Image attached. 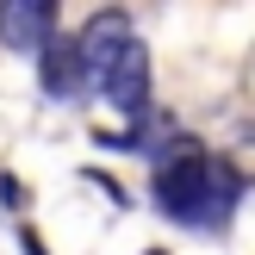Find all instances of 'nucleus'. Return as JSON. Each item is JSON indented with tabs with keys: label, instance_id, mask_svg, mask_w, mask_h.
I'll return each mask as SVG.
<instances>
[{
	"label": "nucleus",
	"instance_id": "423d86ee",
	"mask_svg": "<svg viewBox=\"0 0 255 255\" xmlns=\"http://www.w3.org/2000/svg\"><path fill=\"white\" fill-rule=\"evenodd\" d=\"M0 199H6V206H25V187L12 181V174H0Z\"/></svg>",
	"mask_w": 255,
	"mask_h": 255
},
{
	"label": "nucleus",
	"instance_id": "20e7f679",
	"mask_svg": "<svg viewBox=\"0 0 255 255\" xmlns=\"http://www.w3.org/2000/svg\"><path fill=\"white\" fill-rule=\"evenodd\" d=\"M131 19H125L119 6H106V12H94V19L81 25V31H75V50H81V69H87V87H94V75L106 69L112 56H119L125 44H131Z\"/></svg>",
	"mask_w": 255,
	"mask_h": 255
},
{
	"label": "nucleus",
	"instance_id": "f257e3e1",
	"mask_svg": "<svg viewBox=\"0 0 255 255\" xmlns=\"http://www.w3.org/2000/svg\"><path fill=\"white\" fill-rule=\"evenodd\" d=\"M243 174L224 156H206L199 143H168L156 149V206L174 224H193V231H224L243 199Z\"/></svg>",
	"mask_w": 255,
	"mask_h": 255
},
{
	"label": "nucleus",
	"instance_id": "f03ea898",
	"mask_svg": "<svg viewBox=\"0 0 255 255\" xmlns=\"http://www.w3.org/2000/svg\"><path fill=\"white\" fill-rule=\"evenodd\" d=\"M94 87H100L119 112L143 119V112H149V50H143V37H131V44H125L119 56L94 75Z\"/></svg>",
	"mask_w": 255,
	"mask_h": 255
},
{
	"label": "nucleus",
	"instance_id": "7ed1b4c3",
	"mask_svg": "<svg viewBox=\"0 0 255 255\" xmlns=\"http://www.w3.org/2000/svg\"><path fill=\"white\" fill-rule=\"evenodd\" d=\"M56 37V6L50 0H0V44L6 50H44Z\"/></svg>",
	"mask_w": 255,
	"mask_h": 255
},
{
	"label": "nucleus",
	"instance_id": "0eeeda50",
	"mask_svg": "<svg viewBox=\"0 0 255 255\" xmlns=\"http://www.w3.org/2000/svg\"><path fill=\"white\" fill-rule=\"evenodd\" d=\"M149 255H168V249H149Z\"/></svg>",
	"mask_w": 255,
	"mask_h": 255
},
{
	"label": "nucleus",
	"instance_id": "39448f33",
	"mask_svg": "<svg viewBox=\"0 0 255 255\" xmlns=\"http://www.w3.org/2000/svg\"><path fill=\"white\" fill-rule=\"evenodd\" d=\"M37 81H44L50 100H75V94L87 87V69H81L75 37H50V44L37 50Z\"/></svg>",
	"mask_w": 255,
	"mask_h": 255
}]
</instances>
